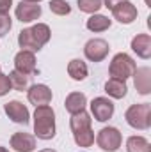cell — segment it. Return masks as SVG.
<instances>
[{
  "label": "cell",
  "mask_w": 151,
  "mask_h": 152,
  "mask_svg": "<svg viewBox=\"0 0 151 152\" xmlns=\"http://www.w3.org/2000/svg\"><path fill=\"white\" fill-rule=\"evenodd\" d=\"M41 152H57V151H52V149H44V151H41Z\"/></svg>",
  "instance_id": "f546056e"
},
{
  "label": "cell",
  "mask_w": 151,
  "mask_h": 152,
  "mask_svg": "<svg viewBox=\"0 0 151 152\" xmlns=\"http://www.w3.org/2000/svg\"><path fill=\"white\" fill-rule=\"evenodd\" d=\"M110 25H112V20H109L103 14H93L85 23V27L91 32H105V30L110 28Z\"/></svg>",
  "instance_id": "e0dca14e"
},
{
  "label": "cell",
  "mask_w": 151,
  "mask_h": 152,
  "mask_svg": "<svg viewBox=\"0 0 151 152\" xmlns=\"http://www.w3.org/2000/svg\"><path fill=\"white\" fill-rule=\"evenodd\" d=\"M11 147L16 152H32L36 149V138L29 133H14L11 136Z\"/></svg>",
  "instance_id": "4fadbf2b"
},
{
  "label": "cell",
  "mask_w": 151,
  "mask_h": 152,
  "mask_svg": "<svg viewBox=\"0 0 151 152\" xmlns=\"http://www.w3.org/2000/svg\"><path fill=\"white\" fill-rule=\"evenodd\" d=\"M13 0H0V12H9Z\"/></svg>",
  "instance_id": "83f0119b"
},
{
  "label": "cell",
  "mask_w": 151,
  "mask_h": 152,
  "mask_svg": "<svg viewBox=\"0 0 151 152\" xmlns=\"http://www.w3.org/2000/svg\"><path fill=\"white\" fill-rule=\"evenodd\" d=\"M50 27L44 25V23H38L30 28H23L18 36V44L21 50H27V51H39L48 41H50Z\"/></svg>",
  "instance_id": "6da1fadb"
},
{
  "label": "cell",
  "mask_w": 151,
  "mask_h": 152,
  "mask_svg": "<svg viewBox=\"0 0 151 152\" xmlns=\"http://www.w3.org/2000/svg\"><path fill=\"white\" fill-rule=\"evenodd\" d=\"M4 112H5V115L13 122H16V124H23V126L29 124L30 113H29L27 106L23 103H20V101H9V103H5L4 104Z\"/></svg>",
  "instance_id": "52a82bcc"
},
{
  "label": "cell",
  "mask_w": 151,
  "mask_h": 152,
  "mask_svg": "<svg viewBox=\"0 0 151 152\" xmlns=\"http://www.w3.org/2000/svg\"><path fill=\"white\" fill-rule=\"evenodd\" d=\"M121 142H123V136H121L119 129H115V127H103L101 131H98L96 143L105 152H115L121 147Z\"/></svg>",
  "instance_id": "5b68a950"
},
{
  "label": "cell",
  "mask_w": 151,
  "mask_h": 152,
  "mask_svg": "<svg viewBox=\"0 0 151 152\" xmlns=\"http://www.w3.org/2000/svg\"><path fill=\"white\" fill-rule=\"evenodd\" d=\"M85 104H87V97H85V94H82V92H71V94L66 97V101H64L66 110L71 115L84 112V110H85Z\"/></svg>",
  "instance_id": "2e32d148"
},
{
  "label": "cell",
  "mask_w": 151,
  "mask_h": 152,
  "mask_svg": "<svg viewBox=\"0 0 151 152\" xmlns=\"http://www.w3.org/2000/svg\"><path fill=\"white\" fill-rule=\"evenodd\" d=\"M91 112L96 120L105 122L114 115V103L107 97H94L91 103Z\"/></svg>",
  "instance_id": "ba28073f"
},
{
  "label": "cell",
  "mask_w": 151,
  "mask_h": 152,
  "mask_svg": "<svg viewBox=\"0 0 151 152\" xmlns=\"http://www.w3.org/2000/svg\"><path fill=\"white\" fill-rule=\"evenodd\" d=\"M29 101L38 108V106H46L50 104L52 101V90L43 85V83H38V85H32L29 88Z\"/></svg>",
  "instance_id": "7c38bea8"
},
{
  "label": "cell",
  "mask_w": 151,
  "mask_h": 152,
  "mask_svg": "<svg viewBox=\"0 0 151 152\" xmlns=\"http://www.w3.org/2000/svg\"><path fill=\"white\" fill-rule=\"evenodd\" d=\"M0 73H2V67H0Z\"/></svg>",
  "instance_id": "d6a6232c"
},
{
  "label": "cell",
  "mask_w": 151,
  "mask_h": 152,
  "mask_svg": "<svg viewBox=\"0 0 151 152\" xmlns=\"http://www.w3.org/2000/svg\"><path fill=\"white\" fill-rule=\"evenodd\" d=\"M91 122H93L91 115L85 113V110H84V112H80V113L71 115L70 126H71V131L75 133V131H80V129H87V127H91Z\"/></svg>",
  "instance_id": "44dd1931"
},
{
  "label": "cell",
  "mask_w": 151,
  "mask_h": 152,
  "mask_svg": "<svg viewBox=\"0 0 151 152\" xmlns=\"http://www.w3.org/2000/svg\"><path fill=\"white\" fill-rule=\"evenodd\" d=\"M132 50L141 57V58H150L151 57V37L150 34H139L132 39Z\"/></svg>",
  "instance_id": "9a60e30c"
},
{
  "label": "cell",
  "mask_w": 151,
  "mask_h": 152,
  "mask_svg": "<svg viewBox=\"0 0 151 152\" xmlns=\"http://www.w3.org/2000/svg\"><path fill=\"white\" fill-rule=\"evenodd\" d=\"M0 152H9V151H7L5 147H0Z\"/></svg>",
  "instance_id": "4dcf8cb0"
},
{
  "label": "cell",
  "mask_w": 151,
  "mask_h": 152,
  "mask_svg": "<svg viewBox=\"0 0 151 152\" xmlns=\"http://www.w3.org/2000/svg\"><path fill=\"white\" fill-rule=\"evenodd\" d=\"M11 27H13V20H11L9 12H0V37L9 34Z\"/></svg>",
  "instance_id": "484cf974"
},
{
  "label": "cell",
  "mask_w": 151,
  "mask_h": 152,
  "mask_svg": "<svg viewBox=\"0 0 151 152\" xmlns=\"http://www.w3.org/2000/svg\"><path fill=\"white\" fill-rule=\"evenodd\" d=\"M126 151L128 152H151L150 142L144 136H130L126 140Z\"/></svg>",
  "instance_id": "ffe728a7"
},
{
  "label": "cell",
  "mask_w": 151,
  "mask_h": 152,
  "mask_svg": "<svg viewBox=\"0 0 151 152\" xmlns=\"http://www.w3.org/2000/svg\"><path fill=\"white\" fill-rule=\"evenodd\" d=\"M73 138H75V143L78 147H91L94 143V131L91 127L80 129V131L73 133Z\"/></svg>",
  "instance_id": "603a6c76"
},
{
  "label": "cell",
  "mask_w": 151,
  "mask_h": 152,
  "mask_svg": "<svg viewBox=\"0 0 151 152\" xmlns=\"http://www.w3.org/2000/svg\"><path fill=\"white\" fill-rule=\"evenodd\" d=\"M133 78H135L137 92L142 96H148L151 92V69L150 67H139V69H135Z\"/></svg>",
  "instance_id": "5bb4252c"
},
{
  "label": "cell",
  "mask_w": 151,
  "mask_h": 152,
  "mask_svg": "<svg viewBox=\"0 0 151 152\" xmlns=\"http://www.w3.org/2000/svg\"><path fill=\"white\" fill-rule=\"evenodd\" d=\"M114 18L119 21V23H124V25H130L137 20V7L132 4V2H123L119 5H115L112 9Z\"/></svg>",
  "instance_id": "8fae6325"
},
{
  "label": "cell",
  "mask_w": 151,
  "mask_h": 152,
  "mask_svg": "<svg viewBox=\"0 0 151 152\" xmlns=\"http://www.w3.org/2000/svg\"><path fill=\"white\" fill-rule=\"evenodd\" d=\"M76 4L80 11L87 14H96V11L101 7V0H76Z\"/></svg>",
  "instance_id": "d4e9b609"
},
{
  "label": "cell",
  "mask_w": 151,
  "mask_h": 152,
  "mask_svg": "<svg viewBox=\"0 0 151 152\" xmlns=\"http://www.w3.org/2000/svg\"><path fill=\"white\" fill-rule=\"evenodd\" d=\"M126 90H128V87H126V83L121 81V80L110 78V80L105 83V92H107L110 97H114V99H123V97L126 96Z\"/></svg>",
  "instance_id": "ac0fdd59"
},
{
  "label": "cell",
  "mask_w": 151,
  "mask_h": 152,
  "mask_svg": "<svg viewBox=\"0 0 151 152\" xmlns=\"http://www.w3.org/2000/svg\"><path fill=\"white\" fill-rule=\"evenodd\" d=\"M126 122L133 127V129H150L151 126V104L142 103V104H132L126 113H124Z\"/></svg>",
  "instance_id": "3957f363"
},
{
  "label": "cell",
  "mask_w": 151,
  "mask_h": 152,
  "mask_svg": "<svg viewBox=\"0 0 151 152\" xmlns=\"http://www.w3.org/2000/svg\"><path fill=\"white\" fill-rule=\"evenodd\" d=\"M11 88H13V87H11L9 76H5V75H2V73H0V97H2V96H5Z\"/></svg>",
  "instance_id": "4316f807"
},
{
  "label": "cell",
  "mask_w": 151,
  "mask_h": 152,
  "mask_svg": "<svg viewBox=\"0 0 151 152\" xmlns=\"http://www.w3.org/2000/svg\"><path fill=\"white\" fill-rule=\"evenodd\" d=\"M109 50H110V46L105 39H91L84 46V55L91 62H101L109 55Z\"/></svg>",
  "instance_id": "8992f818"
},
{
  "label": "cell",
  "mask_w": 151,
  "mask_h": 152,
  "mask_svg": "<svg viewBox=\"0 0 151 152\" xmlns=\"http://www.w3.org/2000/svg\"><path fill=\"white\" fill-rule=\"evenodd\" d=\"M23 2H36V4H38V2H41V0H23Z\"/></svg>",
  "instance_id": "1f68e13d"
},
{
  "label": "cell",
  "mask_w": 151,
  "mask_h": 152,
  "mask_svg": "<svg viewBox=\"0 0 151 152\" xmlns=\"http://www.w3.org/2000/svg\"><path fill=\"white\" fill-rule=\"evenodd\" d=\"M9 81H11V87L14 88V90H18V92H23L27 87H29V78L30 76L23 75V73H20V71H11L9 73Z\"/></svg>",
  "instance_id": "7402d4cb"
},
{
  "label": "cell",
  "mask_w": 151,
  "mask_h": 152,
  "mask_svg": "<svg viewBox=\"0 0 151 152\" xmlns=\"http://www.w3.org/2000/svg\"><path fill=\"white\" fill-rule=\"evenodd\" d=\"M87 73H89V69H87L85 62H82L80 58H75V60H71V62L68 64V75L71 76L75 81L85 80V78H87Z\"/></svg>",
  "instance_id": "d6986e66"
},
{
  "label": "cell",
  "mask_w": 151,
  "mask_h": 152,
  "mask_svg": "<svg viewBox=\"0 0 151 152\" xmlns=\"http://www.w3.org/2000/svg\"><path fill=\"white\" fill-rule=\"evenodd\" d=\"M14 69L23 73V75H34L36 73V57L32 51L21 50L20 53H16L14 57Z\"/></svg>",
  "instance_id": "30bf717a"
},
{
  "label": "cell",
  "mask_w": 151,
  "mask_h": 152,
  "mask_svg": "<svg viewBox=\"0 0 151 152\" xmlns=\"http://www.w3.org/2000/svg\"><path fill=\"white\" fill-rule=\"evenodd\" d=\"M34 133L39 140H52L55 136V113L46 106H38L34 112Z\"/></svg>",
  "instance_id": "7a4b0ae2"
},
{
  "label": "cell",
  "mask_w": 151,
  "mask_h": 152,
  "mask_svg": "<svg viewBox=\"0 0 151 152\" xmlns=\"http://www.w3.org/2000/svg\"><path fill=\"white\" fill-rule=\"evenodd\" d=\"M135 69H137V66H135V62H133V58H132L130 55H126V53H117L112 58V62H110L109 73H110V76H112L114 80L124 81L126 78L133 76Z\"/></svg>",
  "instance_id": "277c9868"
},
{
  "label": "cell",
  "mask_w": 151,
  "mask_h": 152,
  "mask_svg": "<svg viewBox=\"0 0 151 152\" xmlns=\"http://www.w3.org/2000/svg\"><path fill=\"white\" fill-rule=\"evenodd\" d=\"M41 16V5H38L36 2H20L16 5V18L21 23H30L36 21Z\"/></svg>",
  "instance_id": "9c48e42d"
},
{
  "label": "cell",
  "mask_w": 151,
  "mask_h": 152,
  "mask_svg": "<svg viewBox=\"0 0 151 152\" xmlns=\"http://www.w3.org/2000/svg\"><path fill=\"white\" fill-rule=\"evenodd\" d=\"M50 11L57 16H66L71 12V5L66 2V0H50Z\"/></svg>",
  "instance_id": "cb8c5ba5"
},
{
  "label": "cell",
  "mask_w": 151,
  "mask_h": 152,
  "mask_svg": "<svg viewBox=\"0 0 151 152\" xmlns=\"http://www.w3.org/2000/svg\"><path fill=\"white\" fill-rule=\"evenodd\" d=\"M123 2H126V0H105V7L112 11L115 5H119V4H123Z\"/></svg>",
  "instance_id": "f1b7e54d"
}]
</instances>
